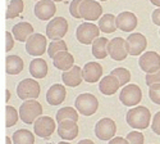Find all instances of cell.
I'll use <instances>...</instances> for the list:
<instances>
[{
	"label": "cell",
	"mask_w": 160,
	"mask_h": 144,
	"mask_svg": "<svg viewBox=\"0 0 160 144\" xmlns=\"http://www.w3.org/2000/svg\"><path fill=\"white\" fill-rule=\"evenodd\" d=\"M48 63L45 59L36 58L30 63V73L35 78H44L48 75Z\"/></svg>",
	"instance_id": "24"
},
{
	"label": "cell",
	"mask_w": 160,
	"mask_h": 144,
	"mask_svg": "<svg viewBox=\"0 0 160 144\" xmlns=\"http://www.w3.org/2000/svg\"><path fill=\"white\" fill-rule=\"evenodd\" d=\"M35 16L41 21H49L54 17L57 12L55 2L52 0H38L35 5Z\"/></svg>",
	"instance_id": "15"
},
{
	"label": "cell",
	"mask_w": 160,
	"mask_h": 144,
	"mask_svg": "<svg viewBox=\"0 0 160 144\" xmlns=\"http://www.w3.org/2000/svg\"><path fill=\"white\" fill-rule=\"evenodd\" d=\"M101 2H106V0H101Z\"/></svg>",
	"instance_id": "48"
},
{
	"label": "cell",
	"mask_w": 160,
	"mask_h": 144,
	"mask_svg": "<svg viewBox=\"0 0 160 144\" xmlns=\"http://www.w3.org/2000/svg\"><path fill=\"white\" fill-rule=\"evenodd\" d=\"M78 111L74 109L73 107H64V108H60L58 112H57V121L58 122H62L64 120H73V121H78Z\"/></svg>",
	"instance_id": "29"
},
{
	"label": "cell",
	"mask_w": 160,
	"mask_h": 144,
	"mask_svg": "<svg viewBox=\"0 0 160 144\" xmlns=\"http://www.w3.org/2000/svg\"><path fill=\"white\" fill-rule=\"evenodd\" d=\"M109 144H128V140L122 136H115V138L110 139Z\"/></svg>",
	"instance_id": "41"
},
{
	"label": "cell",
	"mask_w": 160,
	"mask_h": 144,
	"mask_svg": "<svg viewBox=\"0 0 160 144\" xmlns=\"http://www.w3.org/2000/svg\"><path fill=\"white\" fill-rule=\"evenodd\" d=\"M18 117H19V112H17L14 107H12V106L5 107V126L7 127L14 126L18 121Z\"/></svg>",
	"instance_id": "33"
},
{
	"label": "cell",
	"mask_w": 160,
	"mask_h": 144,
	"mask_svg": "<svg viewBox=\"0 0 160 144\" xmlns=\"http://www.w3.org/2000/svg\"><path fill=\"white\" fill-rule=\"evenodd\" d=\"M110 75H113V76H115L118 78L119 83H121V86H126L131 81V72L127 68H123V67L114 68Z\"/></svg>",
	"instance_id": "31"
},
{
	"label": "cell",
	"mask_w": 160,
	"mask_h": 144,
	"mask_svg": "<svg viewBox=\"0 0 160 144\" xmlns=\"http://www.w3.org/2000/svg\"><path fill=\"white\" fill-rule=\"evenodd\" d=\"M100 35V29L99 26H96L92 22H83L77 27L76 30V37L77 40L85 44V45H90L94 43Z\"/></svg>",
	"instance_id": "4"
},
{
	"label": "cell",
	"mask_w": 160,
	"mask_h": 144,
	"mask_svg": "<svg viewBox=\"0 0 160 144\" xmlns=\"http://www.w3.org/2000/svg\"><path fill=\"white\" fill-rule=\"evenodd\" d=\"M41 115H42V106L36 99L24 100L19 107V117L27 125H33L38 117H41Z\"/></svg>",
	"instance_id": "2"
},
{
	"label": "cell",
	"mask_w": 160,
	"mask_h": 144,
	"mask_svg": "<svg viewBox=\"0 0 160 144\" xmlns=\"http://www.w3.org/2000/svg\"><path fill=\"white\" fill-rule=\"evenodd\" d=\"M76 109L83 116H92L99 108L98 98L91 93H82L79 94L74 100Z\"/></svg>",
	"instance_id": "3"
},
{
	"label": "cell",
	"mask_w": 160,
	"mask_h": 144,
	"mask_svg": "<svg viewBox=\"0 0 160 144\" xmlns=\"http://www.w3.org/2000/svg\"><path fill=\"white\" fill-rule=\"evenodd\" d=\"M146 84L149 86L154 85V84H160V70H158L156 72L152 73H146Z\"/></svg>",
	"instance_id": "37"
},
{
	"label": "cell",
	"mask_w": 160,
	"mask_h": 144,
	"mask_svg": "<svg viewBox=\"0 0 160 144\" xmlns=\"http://www.w3.org/2000/svg\"><path fill=\"white\" fill-rule=\"evenodd\" d=\"M73 63H74V58L68 50L59 51V53L52 58V64H54V67L63 71V72L71 70L73 67Z\"/></svg>",
	"instance_id": "22"
},
{
	"label": "cell",
	"mask_w": 160,
	"mask_h": 144,
	"mask_svg": "<svg viewBox=\"0 0 160 144\" xmlns=\"http://www.w3.org/2000/svg\"><path fill=\"white\" fill-rule=\"evenodd\" d=\"M33 131L40 138H49L55 131V122L49 116H41L35 121Z\"/></svg>",
	"instance_id": "12"
},
{
	"label": "cell",
	"mask_w": 160,
	"mask_h": 144,
	"mask_svg": "<svg viewBox=\"0 0 160 144\" xmlns=\"http://www.w3.org/2000/svg\"><path fill=\"white\" fill-rule=\"evenodd\" d=\"M52 2H63V0H52Z\"/></svg>",
	"instance_id": "47"
},
{
	"label": "cell",
	"mask_w": 160,
	"mask_h": 144,
	"mask_svg": "<svg viewBox=\"0 0 160 144\" xmlns=\"http://www.w3.org/2000/svg\"><path fill=\"white\" fill-rule=\"evenodd\" d=\"M138 64L143 72L152 73L160 70V56L156 51H146L140 57Z\"/></svg>",
	"instance_id": "14"
},
{
	"label": "cell",
	"mask_w": 160,
	"mask_h": 144,
	"mask_svg": "<svg viewBox=\"0 0 160 144\" xmlns=\"http://www.w3.org/2000/svg\"><path fill=\"white\" fill-rule=\"evenodd\" d=\"M151 19H152L154 24L160 26V8L155 9V10L152 12V14H151Z\"/></svg>",
	"instance_id": "40"
},
{
	"label": "cell",
	"mask_w": 160,
	"mask_h": 144,
	"mask_svg": "<svg viewBox=\"0 0 160 144\" xmlns=\"http://www.w3.org/2000/svg\"><path fill=\"white\" fill-rule=\"evenodd\" d=\"M12 31L16 40L23 43V41H27L31 35H33V26L28 22H19L13 26Z\"/></svg>",
	"instance_id": "23"
},
{
	"label": "cell",
	"mask_w": 160,
	"mask_h": 144,
	"mask_svg": "<svg viewBox=\"0 0 160 144\" xmlns=\"http://www.w3.org/2000/svg\"><path fill=\"white\" fill-rule=\"evenodd\" d=\"M78 144H95L94 141H92L91 139H83L81 141H78Z\"/></svg>",
	"instance_id": "42"
},
{
	"label": "cell",
	"mask_w": 160,
	"mask_h": 144,
	"mask_svg": "<svg viewBox=\"0 0 160 144\" xmlns=\"http://www.w3.org/2000/svg\"><path fill=\"white\" fill-rule=\"evenodd\" d=\"M151 127H152V131H154L156 135H160V111L154 116Z\"/></svg>",
	"instance_id": "38"
},
{
	"label": "cell",
	"mask_w": 160,
	"mask_h": 144,
	"mask_svg": "<svg viewBox=\"0 0 160 144\" xmlns=\"http://www.w3.org/2000/svg\"><path fill=\"white\" fill-rule=\"evenodd\" d=\"M119 88H121V83H119V80L113 75H108V76L102 77L99 84V89L101 91V94L108 95V97L115 94Z\"/></svg>",
	"instance_id": "21"
},
{
	"label": "cell",
	"mask_w": 160,
	"mask_h": 144,
	"mask_svg": "<svg viewBox=\"0 0 160 144\" xmlns=\"http://www.w3.org/2000/svg\"><path fill=\"white\" fill-rule=\"evenodd\" d=\"M126 120L131 127L137 130H143V129H148L150 125L151 113L143 106H136L135 108H132L127 112Z\"/></svg>",
	"instance_id": "1"
},
{
	"label": "cell",
	"mask_w": 160,
	"mask_h": 144,
	"mask_svg": "<svg viewBox=\"0 0 160 144\" xmlns=\"http://www.w3.org/2000/svg\"><path fill=\"white\" fill-rule=\"evenodd\" d=\"M102 13V7L95 0H83L79 7V14L85 21H96Z\"/></svg>",
	"instance_id": "11"
},
{
	"label": "cell",
	"mask_w": 160,
	"mask_h": 144,
	"mask_svg": "<svg viewBox=\"0 0 160 144\" xmlns=\"http://www.w3.org/2000/svg\"><path fill=\"white\" fill-rule=\"evenodd\" d=\"M108 44L109 40L106 37H98L92 43V56L96 59H104L108 56Z\"/></svg>",
	"instance_id": "25"
},
{
	"label": "cell",
	"mask_w": 160,
	"mask_h": 144,
	"mask_svg": "<svg viewBox=\"0 0 160 144\" xmlns=\"http://www.w3.org/2000/svg\"><path fill=\"white\" fill-rule=\"evenodd\" d=\"M126 139L128 140V144H143L145 140L143 134L140 131H131Z\"/></svg>",
	"instance_id": "35"
},
{
	"label": "cell",
	"mask_w": 160,
	"mask_h": 144,
	"mask_svg": "<svg viewBox=\"0 0 160 144\" xmlns=\"http://www.w3.org/2000/svg\"><path fill=\"white\" fill-rule=\"evenodd\" d=\"M13 144H35V136L30 130L21 129L13 134Z\"/></svg>",
	"instance_id": "28"
},
{
	"label": "cell",
	"mask_w": 160,
	"mask_h": 144,
	"mask_svg": "<svg viewBox=\"0 0 160 144\" xmlns=\"http://www.w3.org/2000/svg\"><path fill=\"white\" fill-rule=\"evenodd\" d=\"M115 133H117V125L109 117L99 120L95 125V135L100 140H110L114 138Z\"/></svg>",
	"instance_id": "10"
},
{
	"label": "cell",
	"mask_w": 160,
	"mask_h": 144,
	"mask_svg": "<svg viewBox=\"0 0 160 144\" xmlns=\"http://www.w3.org/2000/svg\"><path fill=\"white\" fill-rule=\"evenodd\" d=\"M68 31V22L64 17H54L46 26V36L51 40H62Z\"/></svg>",
	"instance_id": "6"
},
{
	"label": "cell",
	"mask_w": 160,
	"mask_h": 144,
	"mask_svg": "<svg viewBox=\"0 0 160 144\" xmlns=\"http://www.w3.org/2000/svg\"><path fill=\"white\" fill-rule=\"evenodd\" d=\"M62 80H63L64 85H67V86H71V88L78 86L83 80L82 68L78 66H73L71 70L62 73Z\"/></svg>",
	"instance_id": "19"
},
{
	"label": "cell",
	"mask_w": 160,
	"mask_h": 144,
	"mask_svg": "<svg viewBox=\"0 0 160 144\" xmlns=\"http://www.w3.org/2000/svg\"><path fill=\"white\" fill-rule=\"evenodd\" d=\"M149 97L155 104H160V84L149 86Z\"/></svg>",
	"instance_id": "34"
},
{
	"label": "cell",
	"mask_w": 160,
	"mask_h": 144,
	"mask_svg": "<svg viewBox=\"0 0 160 144\" xmlns=\"http://www.w3.org/2000/svg\"><path fill=\"white\" fill-rule=\"evenodd\" d=\"M46 37L41 34H33L26 41V51L33 57H40L46 51Z\"/></svg>",
	"instance_id": "9"
},
{
	"label": "cell",
	"mask_w": 160,
	"mask_h": 144,
	"mask_svg": "<svg viewBox=\"0 0 160 144\" xmlns=\"http://www.w3.org/2000/svg\"><path fill=\"white\" fill-rule=\"evenodd\" d=\"M17 95L22 100L36 99L40 95V84L33 78H24L17 86Z\"/></svg>",
	"instance_id": "5"
},
{
	"label": "cell",
	"mask_w": 160,
	"mask_h": 144,
	"mask_svg": "<svg viewBox=\"0 0 160 144\" xmlns=\"http://www.w3.org/2000/svg\"><path fill=\"white\" fill-rule=\"evenodd\" d=\"M7 73L8 75H18L24 68V62L18 56H8L7 59Z\"/></svg>",
	"instance_id": "26"
},
{
	"label": "cell",
	"mask_w": 160,
	"mask_h": 144,
	"mask_svg": "<svg viewBox=\"0 0 160 144\" xmlns=\"http://www.w3.org/2000/svg\"><path fill=\"white\" fill-rule=\"evenodd\" d=\"M5 144H12V139L9 136H5Z\"/></svg>",
	"instance_id": "44"
},
{
	"label": "cell",
	"mask_w": 160,
	"mask_h": 144,
	"mask_svg": "<svg viewBox=\"0 0 160 144\" xmlns=\"http://www.w3.org/2000/svg\"><path fill=\"white\" fill-rule=\"evenodd\" d=\"M5 93H7V102H9V98H10V91H9V90H7Z\"/></svg>",
	"instance_id": "45"
},
{
	"label": "cell",
	"mask_w": 160,
	"mask_h": 144,
	"mask_svg": "<svg viewBox=\"0 0 160 144\" xmlns=\"http://www.w3.org/2000/svg\"><path fill=\"white\" fill-rule=\"evenodd\" d=\"M108 54L117 62L124 61L128 56V51L126 49V40L122 37H114L109 40L108 44Z\"/></svg>",
	"instance_id": "13"
},
{
	"label": "cell",
	"mask_w": 160,
	"mask_h": 144,
	"mask_svg": "<svg viewBox=\"0 0 160 144\" xmlns=\"http://www.w3.org/2000/svg\"><path fill=\"white\" fill-rule=\"evenodd\" d=\"M82 75L83 80L88 84H94L100 80V77L102 75V67L101 64L98 62H88L85 64V67L82 68Z\"/></svg>",
	"instance_id": "18"
},
{
	"label": "cell",
	"mask_w": 160,
	"mask_h": 144,
	"mask_svg": "<svg viewBox=\"0 0 160 144\" xmlns=\"http://www.w3.org/2000/svg\"><path fill=\"white\" fill-rule=\"evenodd\" d=\"M14 46V39H13V34L7 31L5 32V50L7 51H10Z\"/></svg>",
	"instance_id": "39"
},
{
	"label": "cell",
	"mask_w": 160,
	"mask_h": 144,
	"mask_svg": "<svg viewBox=\"0 0 160 144\" xmlns=\"http://www.w3.org/2000/svg\"><path fill=\"white\" fill-rule=\"evenodd\" d=\"M65 97H67V90L62 84H55L50 86V89L46 93V100L51 106H58V104L63 103Z\"/></svg>",
	"instance_id": "20"
},
{
	"label": "cell",
	"mask_w": 160,
	"mask_h": 144,
	"mask_svg": "<svg viewBox=\"0 0 160 144\" xmlns=\"http://www.w3.org/2000/svg\"><path fill=\"white\" fill-rule=\"evenodd\" d=\"M151 4H154L155 7H159L160 8V0H150Z\"/></svg>",
	"instance_id": "43"
},
{
	"label": "cell",
	"mask_w": 160,
	"mask_h": 144,
	"mask_svg": "<svg viewBox=\"0 0 160 144\" xmlns=\"http://www.w3.org/2000/svg\"><path fill=\"white\" fill-rule=\"evenodd\" d=\"M146 46H148V40H146V37L140 34V32H135V34H131L127 40H126V49L128 51L129 56H141Z\"/></svg>",
	"instance_id": "8"
},
{
	"label": "cell",
	"mask_w": 160,
	"mask_h": 144,
	"mask_svg": "<svg viewBox=\"0 0 160 144\" xmlns=\"http://www.w3.org/2000/svg\"><path fill=\"white\" fill-rule=\"evenodd\" d=\"M58 135L64 140H73L78 135V125L73 120H64L58 122Z\"/></svg>",
	"instance_id": "17"
},
{
	"label": "cell",
	"mask_w": 160,
	"mask_h": 144,
	"mask_svg": "<svg viewBox=\"0 0 160 144\" xmlns=\"http://www.w3.org/2000/svg\"><path fill=\"white\" fill-rule=\"evenodd\" d=\"M58 144H71V143H68V141H60V143H58Z\"/></svg>",
	"instance_id": "46"
},
{
	"label": "cell",
	"mask_w": 160,
	"mask_h": 144,
	"mask_svg": "<svg viewBox=\"0 0 160 144\" xmlns=\"http://www.w3.org/2000/svg\"><path fill=\"white\" fill-rule=\"evenodd\" d=\"M159 32H160V31H159Z\"/></svg>",
	"instance_id": "49"
},
{
	"label": "cell",
	"mask_w": 160,
	"mask_h": 144,
	"mask_svg": "<svg viewBox=\"0 0 160 144\" xmlns=\"http://www.w3.org/2000/svg\"><path fill=\"white\" fill-rule=\"evenodd\" d=\"M65 50H68V46H67L65 41H63V40H54L49 45V48H48V54L52 59L59 53V51H65Z\"/></svg>",
	"instance_id": "32"
},
{
	"label": "cell",
	"mask_w": 160,
	"mask_h": 144,
	"mask_svg": "<svg viewBox=\"0 0 160 144\" xmlns=\"http://www.w3.org/2000/svg\"><path fill=\"white\" fill-rule=\"evenodd\" d=\"M99 29L100 31L105 32V34H112L114 32L118 27H117V17L108 13V14H104L100 19H99Z\"/></svg>",
	"instance_id": "27"
},
{
	"label": "cell",
	"mask_w": 160,
	"mask_h": 144,
	"mask_svg": "<svg viewBox=\"0 0 160 144\" xmlns=\"http://www.w3.org/2000/svg\"><path fill=\"white\" fill-rule=\"evenodd\" d=\"M137 17L132 12H122L117 16V27L123 32H131L137 27Z\"/></svg>",
	"instance_id": "16"
},
{
	"label": "cell",
	"mask_w": 160,
	"mask_h": 144,
	"mask_svg": "<svg viewBox=\"0 0 160 144\" xmlns=\"http://www.w3.org/2000/svg\"><path fill=\"white\" fill-rule=\"evenodd\" d=\"M24 9V4L23 0H10V3L8 4V9H7V18L12 19L18 17Z\"/></svg>",
	"instance_id": "30"
},
{
	"label": "cell",
	"mask_w": 160,
	"mask_h": 144,
	"mask_svg": "<svg viewBox=\"0 0 160 144\" xmlns=\"http://www.w3.org/2000/svg\"><path fill=\"white\" fill-rule=\"evenodd\" d=\"M83 0H72L71 5H69V13L71 16L74 18H82L81 14H79V7H81Z\"/></svg>",
	"instance_id": "36"
},
{
	"label": "cell",
	"mask_w": 160,
	"mask_h": 144,
	"mask_svg": "<svg viewBox=\"0 0 160 144\" xmlns=\"http://www.w3.org/2000/svg\"><path fill=\"white\" fill-rule=\"evenodd\" d=\"M142 99V91L138 85L135 84H128L123 86L121 94H119V100H121L124 106L127 107H133L137 106Z\"/></svg>",
	"instance_id": "7"
}]
</instances>
